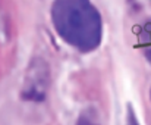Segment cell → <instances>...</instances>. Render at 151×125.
Segmentation results:
<instances>
[{
	"label": "cell",
	"instance_id": "1",
	"mask_svg": "<svg viewBox=\"0 0 151 125\" xmlns=\"http://www.w3.org/2000/svg\"><path fill=\"white\" fill-rule=\"evenodd\" d=\"M51 21L57 34L81 52L97 49L103 37V22L90 0H54Z\"/></svg>",
	"mask_w": 151,
	"mask_h": 125
},
{
	"label": "cell",
	"instance_id": "2",
	"mask_svg": "<svg viewBox=\"0 0 151 125\" xmlns=\"http://www.w3.org/2000/svg\"><path fill=\"white\" fill-rule=\"evenodd\" d=\"M50 87V68L46 61L37 58L28 65L22 87V99L28 102H43Z\"/></svg>",
	"mask_w": 151,
	"mask_h": 125
},
{
	"label": "cell",
	"instance_id": "3",
	"mask_svg": "<svg viewBox=\"0 0 151 125\" xmlns=\"http://www.w3.org/2000/svg\"><path fill=\"white\" fill-rule=\"evenodd\" d=\"M76 125H101L100 118H99V112L94 108H88L87 111H84L79 115Z\"/></svg>",
	"mask_w": 151,
	"mask_h": 125
},
{
	"label": "cell",
	"instance_id": "4",
	"mask_svg": "<svg viewBox=\"0 0 151 125\" xmlns=\"http://www.w3.org/2000/svg\"><path fill=\"white\" fill-rule=\"evenodd\" d=\"M126 125H139L137 121V116H135L132 106H128V111H126Z\"/></svg>",
	"mask_w": 151,
	"mask_h": 125
}]
</instances>
